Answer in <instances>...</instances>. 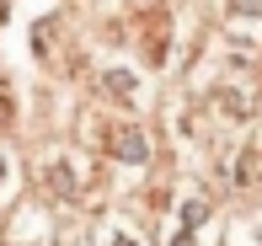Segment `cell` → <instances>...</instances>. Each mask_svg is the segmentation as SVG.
Instances as JSON below:
<instances>
[{
    "label": "cell",
    "instance_id": "1",
    "mask_svg": "<svg viewBox=\"0 0 262 246\" xmlns=\"http://www.w3.org/2000/svg\"><path fill=\"white\" fill-rule=\"evenodd\" d=\"M43 182H49L59 198H80V193H86V187H80V182H86V166H80L75 155H49V161H43Z\"/></svg>",
    "mask_w": 262,
    "mask_h": 246
},
{
    "label": "cell",
    "instance_id": "2",
    "mask_svg": "<svg viewBox=\"0 0 262 246\" xmlns=\"http://www.w3.org/2000/svg\"><path fill=\"white\" fill-rule=\"evenodd\" d=\"M107 150H113L118 161H145V155H150L145 134H139L134 123H113V128H107Z\"/></svg>",
    "mask_w": 262,
    "mask_h": 246
},
{
    "label": "cell",
    "instance_id": "3",
    "mask_svg": "<svg viewBox=\"0 0 262 246\" xmlns=\"http://www.w3.org/2000/svg\"><path fill=\"white\" fill-rule=\"evenodd\" d=\"M145 54H150V64H161L166 59V38H171V21H166V11H145Z\"/></svg>",
    "mask_w": 262,
    "mask_h": 246
},
{
    "label": "cell",
    "instance_id": "4",
    "mask_svg": "<svg viewBox=\"0 0 262 246\" xmlns=\"http://www.w3.org/2000/svg\"><path fill=\"white\" fill-rule=\"evenodd\" d=\"M107 246H139V236L128 225H113V230H107Z\"/></svg>",
    "mask_w": 262,
    "mask_h": 246
},
{
    "label": "cell",
    "instance_id": "5",
    "mask_svg": "<svg viewBox=\"0 0 262 246\" xmlns=\"http://www.w3.org/2000/svg\"><path fill=\"white\" fill-rule=\"evenodd\" d=\"M230 16H262V0H230Z\"/></svg>",
    "mask_w": 262,
    "mask_h": 246
},
{
    "label": "cell",
    "instance_id": "6",
    "mask_svg": "<svg viewBox=\"0 0 262 246\" xmlns=\"http://www.w3.org/2000/svg\"><path fill=\"white\" fill-rule=\"evenodd\" d=\"M11 118H16V102H11V91H6V86H0V128H6Z\"/></svg>",
    "mask_w": 262,
    "mask_h": 246
},
{
    "label": "cell",
    "instance_id": "7",
    "mask_svg": "<svg viewBox=\"0 0 262 246\" xmlns=\"http://www.w3.org/2000/svg\"><path fill=\"white\" fill-rule=\"evenodd\" d=\"M252 155H257V161H262V134H257V145H252Z\"/></svg>",
    "mask_w": 262,
    "mask_h": 246
},
{
    "label": "cell",
    "instance_id": "8",
    "mask_svg": "<svg viewBox=\"0 0 262 246\" xmlns=\"http://www.w3.org/2000/svg\"><path fill=\"white\" fill-rule=\"evenodd\" d=\"M0 11H6V0H0Z\"/></svg>",
    "mask_w": 262,
    "mask_h": 246
}]
</instances>
